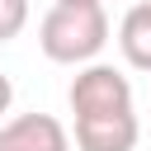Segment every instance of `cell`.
<instances>
[{"label": "cell", "mask_w": 151, "mask_h": 151, "mask_svg": "<svg viewBox=\"0 0 151 151\" xmlns=\"http://www.w3.org/2000/svg\"><path fill=\"white\" fill-rule=\"evenodd\" d=\"M109 42L104 5H52L38 24V47L57 66H90Z\"/></svg>", "instance_id": "obj_1"}, {"label": "cell", "mask_w": 151, "mask_h": 151, "mask_svg": "<svg viewBox=\"0 0 151 151\" xmlns=\"http://www.w3.org/2000/svg\"><path fill=\"white\" fill-rule=\"evenodd\" d=\"M66 104L76 118H99V113H132V80L109 66V61H90L76 71Z\"/></svg>", "instance_id": "obj_2"}, {"label": "cell", "mask_w": 151, "mask_h": 151, "mask_svg": "<svg viewBox=\"0 0 151 151\" xmlns=\"http://www.w3.org/2000/svg\"><path fill=\"white\" fill-rule=\"evenodd\" d=\"M0 151H71V132L52 113H19L0 123Z\"/></svg>", "instance_id": "obj_3"}, {"label": "cell", "mask_w": 151, "mask_h": 151, "mask_svg": "<svg viewBox=\"0 0 151 151\" xmlns=\"http://www.w3.org/2000/svg\"><path fill=\"white\" fill-rule=\"evenodd\" d=\"M142 137L137 109L132 113H99V118H76V151H132Z\"/></svg>", "instance_id": "obj_4"}, {"label": "cell", "mask_w": 151, "mask_h": 151, "mask_svg": "<svg viewBox=\"0 0 151 151\" xmlns=\"http://www.w3.org/2000/svg\"><path fill=\"white\" fill-rule=\"evenodd\" d=\"M118 52L132 71H151V0H132L118 19Z\"/></svg>", "instance_id": "obj_5"}, {"label": "cell", "mask_w": 151, "mask_h": 151, "mask_svg": "<svg viewBox=\"0 0 151 151\" xmlns=\"http://www.w3.org/2000/svg\"><path fill=\"white\" fill-rule=\"evenodd\" d=\"M28 24V0H0V42H14Z\"/></svg>", "instance_id": "obj_6"}, {"label": "cell", "mask_w": 151, "mask_h": 151, "mask_svg": "<svg viewBox=\"0 0 151 151\" xmlns=\"http://www.w3.org/2000/svg\"><path fill=\"white\" fill-rule=\"evenodd\" d=\"M9 104H14V80L0 71V113H9Z\"/></svg>", "instance_id": "obj_7"}, {"label": "cell", "mask_w": 151, "mask_h": 151, "mask_svg": "<svg viewBox=\"0 0 151 151\" xmlns=\"http://www.w3.org/2000/svg\"><path fill=\"white\" fill-rule=\"evenodd\" d=\"M52 5H104V0H52Z\"/></svg>", "instance_id": "obj_8"}]
</instances>
